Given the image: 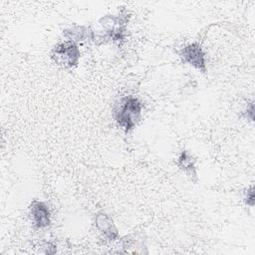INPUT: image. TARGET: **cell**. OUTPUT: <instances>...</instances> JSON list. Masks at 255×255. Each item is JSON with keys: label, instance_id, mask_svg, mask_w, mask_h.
I'll list each match as a JSON object with an SVG mask.
<instances>
[{"label": "cell", "instance_id": "cell-5", "mask_svg": "<svg viewBox=\"0 0 255 255\" xmlns=\"http://www.w3.org/2000/svg\"><path fill=\"white\" fill-rule=\"evenodd\" d=\"M94 223L100 234L109 242H114L120 239L119 231L113 219L105 211H99L95 214Z\"/></svg>", "mask_w": 255, "mask_h": 255}, {"label": "cell", "instance_id": "cell-9", "mask_svg": "<svg viewBox=\"0 0 255 255\" xmlns=\"http://www.w3.org/2000/svg\"><path fill=\"white\" fill-rule=\"evenodd\" d=\"M242 117L250 122L254 121V103L250 102L245 110L242 112Z\"/></svg>", "mask_w": 255, "mask_h": 255}, {"label": "cell", "instance_id": "cell-1", "mask_svg": "<svg viewBox=\"0 0 255 255\" xmlns=\"http://www.w3.org/2000/svg\"><path fill=\"white\" fill-rule=\"evenodd\" d=\"M142 108V103L134 96L122 98L114 109L117 125L127 133L131 131L141 120Z\"/></svg>", "mask_w": 255, "mask_h": 255}, {"label": "cell", "instance_id": "cell-2", "mask_svg": "<svg viewBox=\"0 0 255 255\" xmlns=\"http://www.w3.org/2000/svg\"><path fill=\"white\" fill-rule=\"evenodd\" d=\"M81 58L79 46L71 41L65 40L55 45L51 51V59L64 69H72L78 66Z\"/></svg>", "mask_w": 255, "mask_h": 255}, {"label": "cell", "instance_id": "cell-7", "mask_svg": "<svg viewBox=\"0 0 255 255\" xmlns=\"http://www.w3.org/2000/svg\"><path fill=\"white\" fill-rule=\"evenodd\" d=\"M176 165L192 181L195 182L197 180V169H196L195 159L188 150L182 149L180 151L176 160Z\"/></svg>", "mask_w": 255, "mask_h": 255}, {"label": "cell", "instance_id": "cell-4", "mask_svg": "<svg viewBox=\"0 0 255 255\" xmlns=\"http://www.w3.org/2000/svg\"><path fill=\"white\" fill-rule=\"evenodd\" d=\"M29 215L36 229L47 228L51 224V212L48 205L38 199H34L29 206Z\"/></svg>", "mask_w": 255, "mask_h": 255}, {"label": "cell", "instance_id": "cell-8", "mask_svg": "<svg viewBox=\"0 0 255 255\" xmlns=\"http://www.w3.org/2000/svg\"><path fill=\"white\" fill-rule=\"evenodd\" d=\"M243 200H244L246 205H249V206L253 207V205H254V188H253V185H251L249 188H247L244 191Z\"/></svg>", "mask_w": 255, "mask_h": 255}, {"label": "cell", "instance_id": "cell-6", "mask_svg": "<svg viewBox=\"0 0 255 255\" xmlns=\"http://www.w3.org/2000/svg\"><path fill=\"white\" fill-rule=\"evenodd\" d=\"M63 36L66 40L78 44L85 42H94L95 31L90 26L86 25H75L63 31Z\"/></svg>", "mask_w": 255, "mask_h": 255}, {"label": "cell", "instance_id": "cell-3", "mask_svg": "<svg viewBox=\"0 0 255 255\" xmlns=\"http://www.w3.org/2000/svg\"><path fill=\"white\" fill-rule=\"evenodd\" d=\"M179 58L182 63L187 64L201 73H206V57L201 45L192 42L184 45L178 51Z\"/></svg>", "mask_w": 255, "mask_h": 255}]
</instances>
